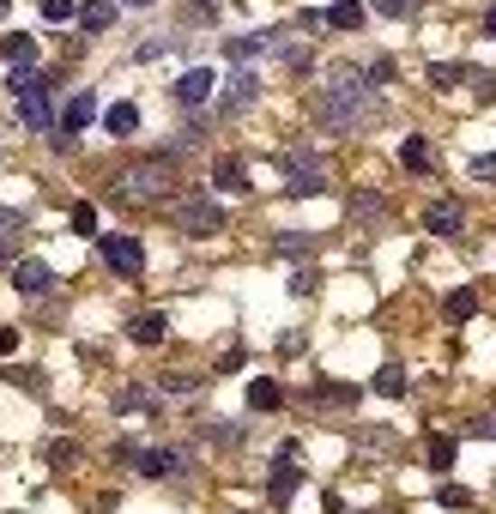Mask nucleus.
<instances>
[{
    "mask_svg": "<svg viewBox=\"0 0 496 514\" xmlns=\"http://www.w3.org/2000/svg\"><path fill=\"white\" fill-rule=\"evenodd\" d=\"M309 109H315V121L327 134H370V127H381V116H388L381 91L358 67H333V79L309 98Z\"/></svg>",
    "mask_w": 496,
    "mask_h": 514,
    "instance_id": "nucleus-1",
    "label": "nucleus"
},
{
    "mask_svg": "<svg viewBox=\"0 0 496 514\" xmlns=\"http://www.w3.org/2000/svg\"><path fill=\"white\" fill-rule=\"evenodd\" d=\"M170 194H176V164H170V152H158V158H145V164H134V170L116 176V200H127V206L170 200Z\"/></svg>",
    "mask_w": 496,
    "mask_h": 514,
    "instance_id": "nucleus-2",
    "label": "nucleus"
},
{
    "mask_svg": "<svg viewBox=\"0 0 496 514\" xmlns=\"http://www.w3.org/2000/svg\"><path fill=\"white\" fill-rule=\"evenodd\" d=\"M116 460L134 466L139 478H164V484H176V478L194 472V454H188V448H134V442H121Z\"/></svg>",
    "mask_w": 496,
    "mask_h": 514,
    "instance_id": "nucleus-3",
    "label": "nucleus"
},
{
    "mask_svg": "<svg viewBox=\"0 0 496 514\" xmlns=\"http://www.w3.org/2000/svg\"><path fill=\"white\" fill-rule=\"evenodd\" d=\"M170 224H176L182 237H219L224 230V206L206 194H182L176 206H170Z\"/></svg>",
    "mask_w": 496,
    "mask_h": 514,
    "instance_id": "nucleus-4",
    "label": "nucleus"
},
{
    "mask_svg": "<svg viewBox=\"0 0 496 514\" xmlns=\"http://www.w3.org/2000/svg\"><path fill=\"white\" fill-rule=\"evenodd\" d=\"M98 255H103V266H109L116 278H139L145 273V248H139V237H103Z\"/></svg>",
    "mask_w": 496,
    "mask_h": 514,
    "instance_id": "nucleus-5",
    "label": "nucleus"
},
{
    "mask_svg": "<svg viewBox=\"0 0 496 514\" xmlns=\"http://www.w3.org/2000/svg\"><path fill=\"white\" fill-rule=\"evenodd\" d=\"M255 98H260V79L248 73V67H237V73L224 79V91H219V116H224V121H230V116H242V109H248Z\"/></svg>",
    "mask_w": 496,
    "mask_h": 514,
    "instance_id": "nucleus-6",
    "label": "nucleus"
},
{
    "mask_svg": "<svg viewBox=\"0 0 496 514\" xmlns=\"http://www.w3.org/2000/svg\"><path fill=\"white\" fill-rule=\"evenodd\" d=\"M212 98H219V79H212L206 67H188V73L176 79V103L182 109H206Z\"/></svg>",
    "mask_w": 496,
    "mask_h": 514,
    "instance_id": "nucleus-7",
    "label": "nucleus"
},
{
    "mask_svg": "<svg viewBox=\"0 0 496 514\" xmlns=\"http://www.w3.org/2000/svg\"><path fill=\"white\" fill-rule=\"evenodd\" d=\"M345 218H358V224H388V200L376 194V188H358V194H345Z\"/></svg>",
    "mask_w": 496,
    "mask_h": 514,
    "instance_id": "nucleus-8",
    "label": "nucleus"
},
{
    "mask_svg": "<svg viewBox=\"0 0 496 514\" xmlns=\"http://www.w3.org/2000/svg\"><path fill=\"white\" fill-rule=\"evenodd\" d=\"M49 285H55V273H49L42 260H31V255H24L19 266H13V291H19V297H42Z\"/></svg>",
    "mask_w": 496,
    "mask_h": 514,
    "instance_id": "nucleus-9",
    "label": "nucleus"
},
{
    "mask_svg": "<svg viewBox=\"0 0 496 514\" xmlns=\"http://www.w3.org/2000/svg\"><path fill=\"white\" fill-rule=\"evenodd\" d=\"M24 127H37V134H49V127H55V79L24 98Z\"/></svg>",
    "mask_w": 496,
    "mask_h": 514,
    "instance_id": "nucleus-10",
    "label": "nucleus"
},
{
    "mask_svg": "<svg viewBox=\"0 0 496 514\" xmlns=\"http://www.w3.org/2000/svg\"><path fill=\"white\" fill-rule=\"evenodd\" d=\"M297 484H303L297 460L278 454V460H273V478H267V496H273V502H291V496H297Z\"/></svg>",
    "mask_w": 496,
    "mask_h": 514,
    "instance_id": "nucleus-11",
    "label": "nucleus"
},
{
    "mask_svg": "<svg viewBox=\"0 0 496 514\" xmlns=\"http://www.w3.org/2000/svg\"><path fill=\"white\" fill-rule=\"evenodd\" d=\"M91 116H98V98H91V91H73L67 116H61V134H67V139H73V134H85V127H91Z\"/></svg>",
    "mask_w": 496,
    "mask_h": 514,
    "instance_id": "nucleus-12",
    "label": "nucleus"
},
{
    "mask_svg": "<svg viewBox=\"0 0 496 514\" xmlns=\"http://www.w3.org/2000/svg\"><path fill=\"white\" fill-rule=\"evenodd\" d=\"M460 224H466V212H460L454 200H442V206L424 212V230H430V237H460Z\"/></svg>",
    "mask_w": 496,
    "mask_h": 514,
    "instance_id": "nucleus-13",
    "label": "nucleus"
},
{
    "mask_svg": "<svg viewBox=\"0 0 496 514\" xmlns=\"http://www.w3.org/2000/svg\"><path fill=\"white\" fill-rule=\"evenodd\" d=\"M212 182H219L224 194H248V164H242V158H230V152H224V158L212 164Z\"/></svg>",
    "mask_w": 496,
    "mask_h": 514,
    "instance_id": "nucleus-14",
    "label": "nucleus"
},
{
    "mask_svg": "<svg viewBox=\"0 0 496 514\" xmlns=\"http://www.w3.org/2000/svg\"><path fill=\"white\" fill-rule=\"evenodd\" d=\"M248 406H255V412H278V406H285V388H278L273 376H255L248 381Z\"/></svg>",
    "mask_w": 496,
    "mask_h": 514,
    "instance_id": "nucleus-15",
    "label": "nucleus"
},
{
    "mask_svg": "<svg viewBox=\"0 0 496 514\" xmlns=\"http://www.w3.org/2000/svg\"><path fill=\"white\" fill-rule=\"evenodd\" d=\"M0 61H13V67H31V61H37V42L31 37H19V31H6V37H0Z\"/></svg>",
    "mask_w": 496,
    "mask_h": 514,
    "instance_id": "nucleus-16",
    "label": "nucleus"
},
{
    "mask_svg": "<svg viewBox=\"0 0 496 514\" xmlns=\"http://www.w3.org/2000/svg\"><path fill=\"white\" fill-rule=\"evenodd\" d=\"M164 327H170V321H164L158 309H152V315H134V321H127V339H134V345H158Z\"/></svg>",
    "mask_w": 496,
    "mask_h": 514,
    "instance_id": "nucleus-17",
    "label": "nucleus"
},
{
    "mask_svg": "<svg viewBox=\"0 0 496 514\" xmlns=\"http://www.w3.org/2000/svg\"><path fill=\"white\" fill-rule=\"evenodd\" d=\"M442 315H448V327H466V321L478 315V297H473V291H448V303H442Z\"/></svg>",
    "mask_w": 496,
    "mask_h": 514,
    "instance_id": "nucleus-18",
    "label": "nucleus"
},
{
    "mask_svg": "<svg viewBox=\"0 0 496 514\" xmlns=\"http://www.w3.org/2000/svg\"><path fill=\"white\" fill-rule=\"evenodd\" d=\"M370 394L399 399V394H406V369H399V363H381V369H376V381H370Z\"/></svg>",
    "mask_w": 496,
    "mask_h": 514,
    "instance_id": "nucleus-19",
    "label": "nucleus"
},
{
    "mask_svg": "<svg viewBox=\"0 0 496 514\" xmlns=\"http://www.w3.org/2000/svg\"><path fill=\"white\" fill-rule=\"evenodd\" d=\"M321 19L333 24V31H358V24H363V6H358V0H333Z\"/></svg>",
    "mask_w": 496,
    "mask_h": 514,
    "instance_id": "nucleus-20",
    "label": "nucleus"
},
{
    "mask_svg": "<svg viewBox=\"0 0 496 514\" xmlns=\"http://www.w3.org/2000/svg\"><path fill=\"white\" fill-rule=\"evenodd\" d=\"M116 412H152V417H158V394H152V388H121Z\"/></svg>",
    "mask_w": 496,
    "mask_h": 514,
    "instance_id": "nucleus-21",
    "label": "nucleus"
},
{
    "mask_svg": "<svg viewBox=\"0 0 496 514\" xmlns=\"http://www.w3.org/2000/svg\"><path fill=\"white\" fill-rule=\"evenodd\" d=\"M103 127H109L116 139H127V134L139 127V109H134V103H109V116H103Z\"/></svg>",
    "mask_w": 496,
    "mask_h": 514,
    "instance_id": "nucleus-22",
    "label": "nucleus"
},
{
    "mask_svg": "<svg viewBox=\"0 0 496 514\" xmlns=\"http://www.w3.org/2000/svg\"><path fill=\"white\" fill-rule=\"evenodd\" d=\"M327 182H321V170H291V182H285V194L291 200H315Z\"/></svg>",
    "mask_w": 496,
    "mask_h": 514,
    "instance_id": "nucleus-23",
    "label": "nucleus"
},
{
    "mask_svg": "<svg viewBox=\"0 0 496 514\" xmlns=\"http://www.w3.org/2000/svg\"><path fill=\"white\" fill-rule=\"evenodd\" d=\"M80 24H85V37H98V31L116 24V6H109V0H91V6L80 13Z\"/></svg>",
    "mask_w": 496,
    "mask_h": 514,
    "instance_id": "nucleus-24",
    "label": "nucleus"
},
{
    "mask_svg": "<svg viewBox=\"0 0 496 514\" xmlns=\"http://www.w3.org/2000/svg\"><path fill=\"white\" fill-rule=\"evenodd\" d=\"M267 42H273V31H260V37H230V42H224V55H230V61H242V67H248V55H260Z\"/></svg>",
    "mask_w": 496,
    "mask_h": 514,
    "instance_id": "nucleus-25",
    "label": "nucleus"
},
{
    "mask_svg": "<svg viewBox=\"0 0 496 514\" xmlns=\"http://www.w3.org/2000/svg\"><path fill=\"white\" fill-rule=\"evenodd\" d=\"M460 79H473V73H466L460 61H436V67H430V85H436V91H454Z\"/></svg>",
    "mask_w": 496,
    "mask_h": 514,
    "instance_id": "nucleus-26",
    "label": "nucleus"
},
{
    "mask_svg": "<svg viewBox=\"0 0 496 514\" xmlns=\"http://www.w3.org/2000/svg\"><path fill=\"white\" fill-rule=\"evenodd\" d=\"M399 164H406V170H417V176H424V170H430V145H424V139H406V145H399Z\"/></svg>",
    "mask_w": 496,
    "mask_h": 514,
    "instance_id": "nucleus-27",
    "label": "nucleus"
},
{
    "mask_svg": "<svg viewBox=\"0 0 496 514\" xmlns=\"http://www.w3.org/2000/svg\"><path fill=\"white\" fill-rule=\"evenodd\" d=\"M315 399H321V406H358V388H345V381H321Z\"/></svg>",
    "mask_w": 496,
    "mask_h": 514,
    "instance_id": "nucleus-28",
    "label": "nucleus"
},
{
    "mask_svg": "<svg viewBox=\"0 0 496 514\" xmlns=\"http://www.w3.org/2000/svg\"><path fill=\"white\" fill-rule=\"evenodd\" d=\"M42 85H49V79H42V73H37V67H24V73H13V79H6V91H13V98H31V91H42Z\"/></svg>",
    "mask_w": 496,
    "mask_h": 514,
    "instance_id": "nucleus-29",
    "label": "nucleus"
},
{
    "mask_svg": "<svg viewBox=\"0 0 496 514\" xmlns=\"http://www.w3.org/2000/svg\"><path fill=\"white\" fill-rule=\"evenodd\" d=\"M19 242H24V218H19V224H0V266L19 255ZM13 266H19V260H13Z\"/></svg>",
    "mask_w": 496,
    "mask_h": 514,
    "instance_id": "nucleus-30",
    "label": "nucleus"
},
{
    "mask_svg": "<svg viewBox=\"0 0 496 514\" xmlns=\"http://www.w3.org/2000/svg\"><path fill=\"white\" fill-rule=\"evenodd\" d=\"M430 466H436V472L454 466V435H430Z\"/></svg>",
    "mask_w": 496,
    "mask_h": 514,
    "instance_id": "nucleus-31",
    "label": "nucleus"
},
{
    "mask_svg": "<svg viewBox=\"0 0 496 514\" xmlns=\"http://www.w3.org/2000/svg\"><path fill=\"white\" fill-rule=\"evenodd\" d=\"M363 73H370V85L381 91V85H394V79H399V61H388V55H381V61H370Z\"/></svg>",
    "mask_w": 496,
    "mask_h": 514,
    "instance_id": "nucleus-32",
    "label": "nucleus"
},
{
    "mask_svg": "<svg viewBox=\"0 0 496 514\" xmlns=\"http://www.w3.org/2000/svg\"><path fill=\"white\" fill-rule=\"evenodd\" d=\"M73 230H80V237H98V206H91V200L73 206Z\"/></svg>",
    "mask_w": 496,
    "mask_h": 514,
    "instance_id": "nucleus-33",
    "label": "nucleus"
},
{
    "mask_svg": "<svg viewBox=\"0 0 496 514\" xmlns=\"http://www.w3.org/2000/svg\"><path fill=\"white\" fill-rule=\"evenodd\" d=\"M194 388H200L194 369H170V376H164V394H194Z\"/></svg>",
    "mask_w": 496,
    "mask_h": 514,
    "instance_id": "nucleus-34",
    "label": "nucleus"
},
{
    "mask_svg": "<svg viewBox=\"0 0 496 514\" xmlns=\"http://www.w3.org/2000/svg\"><path fill=\"white\" fill-rule=\"evenodd\" d=\"M291 291H297V297H315V291H321V273H315V266H297V273H291Z\"/></svg>",
    "mask_w": 496,
    "mask_h": 514,
    "instance_id": "nucleus-35",
    "label": "nucleus"
},
{
    "mask_svg": "<svg viewBox=\"0 0 496 514\" xmlns=\"http://www.w3.org/2000/svg\"><path fill=\"white\" fill-rule=\"evenodd\" d=\"M0 376H13L24 394H42V369H24V363H13V369H0Z\"/></svg>",
    "mask_w": 496,
    "mask_h": 514,
    "instance_id": "nucleus-36",
    "label": "nucleus"
},
{
    "mask_svg": "<svg viewBox=\"0 0 496 514\" xmlns=\"http://www.w3.org/2000/svg\"><path fill=\"white\" fill-rule=\"evenodd\" d=\"M370 6H376L381 19H412V6H417V0H370Z\"/></svg>",
    "mask_w": 496,
    "mask_h": 514,
    "instance_id": "nucleus-37",
    "label": "nucleus"
},
{
    "mask_svg": "<svg viewBox=\"0 0 496 514\" xmlns=\"http://www.w3.org/2000/svg\"><path fill=\"white\" fill-rule=\"evenodd\" d=\"M42 19H49V24H67V19H80V13H73V0H42Z\"/></svg>",
    "mask_w": 496,
    "mask_h": 514,
    "instance_id": "nucleus-38",
    "label": "nucleus"
},
{
    "mask_svg": "<svg viewBox=\"0 0 496 514\" xmlns=\"http://www.w3.org/2000/svg\"><path fill=\"white\" fill-rule=\"evenodd\" d=\"M49 466H80V448L73 442H49Z\"/></svg>",
    "mask_w": 496,
    "mask_h": 514,
    "instance_id": "nucleus-39",
    "label": "nucleus"
},
{
    "mask_svg": "<svg viewBox=\"0 0 496 514\" xmlns=\"http://www.w3.org/2000/svg\"><path fill=\"white\" fill-rule=\"evenodd\" d=\"M278 255H315V237H278Z\"/></svg>",
    "mask_w": 496,
    "mask_h": 514,
    "instance_id": "nucleus-40",
    "label": "nucleus"
},
{
    "mask_svg": "<svg viewBox=\"0 0 496 514\" xmlns=\"http://www.w3.org/2000/svg\"><path fill=\"white\" fill-rule=\"evenodd\" d=\"M206 435H212L219 448H237V442H242V430H230V424H206Z\"/></svg>",
    "mask_w": 496,
    "mask_h": 514,
    "instance_id": "nucleus-41",
    "label": "nucleus"
},
{
    "mask_svg": "<svg viewBox=\"0 0 496 514\" xmlns=\"http://www.w3.org/2000/svg\"><path fill=\"white\" fill-rule=\"evenodd\" d=\"M436 496H442V502H448V509H466V502H473V496L460 491V484H442V491H436Z\"/></svg>",
    "mask_w": 496,
    "mask_h": 514,
    "instance_id": "nucleus-42",
    "label": "nucleus"
},
{
    "mask_svg": "<svg viewBox=\"0 0 496 514\" xmlns=\"http://www.w3.org/2000/svg\"><path fill=\"white\" fill-rule=\"evenodd\" d=\"M466 430H473V435H496V412H478Z\"/></svg>",
    "mask_w": 496,
    "mask_h": 514,
    "instance_id": "nucleus-43",
    "label": "nucleus"
},
{
    "mask_svg": "<svg viewBox=\"0 0 496 514\" xmlns=\"http://www.w3.org/2000/svg\"><path fill=\"white\" fill-rule=\"evenodd\" d=\"M473 182H496V158H473Z\"/></svg>",
    "mask_w": 496,
    "mask_h": 514,
    "instance_id": "nucleus-44",
    "label": "nucleus"
},
{
    "mask_svg": "<svg viewBox=\"0 0 496 514\" xmlns=\"http://www.w3.org/2000/svg\"><path fill=\"white\" fill-rule=\"evenodd\" d=\"M19 351V327H0V357H13Z\"/></svg>",
    "mask_w": 496,
    "mask_h": 514,
    "instance_id": "nucleus-45",
    "label": "nucleus"
},
{
    "mask_svg": "<svg viewBox=\"0 0 496 514\" xmlns=\"http://www.w3.org/2000/svg\"><path fill=\"white\" fill-rule=\"evenodd\" d=\"M473 85H478V98H491V103H496V79H491V73H473Z\"/></svg>",
    "mask_w": 496,
    "mask_h": 514,
    "instance_id": "nucleus-46",
    "label": "nucleus"
},
{
    "mask_svg": "<svg viewBox=\"0 0 496 514\" xmlns=\"http://www.w3.org/2000/svg\"><path fill=\"white\" fill-rule=\"evenodd\" d=\"M484 37H496V6H491V13H484Z\"/></svg>",
    "mask_w": 496,
    "mask_h": 514,
    "instance_id": "nucleus-47",
    "label": "nucleus"
},
{
    "mask_svg": "<svg viewBox=\"0 0 496 514\" xmlns=\"http://www.w3.org/2000/svg\"><path fill=\"white\" fill-rule=\"evenodd\" d=\"M19 218H24V212H6V206H0V224H19Z\"/></svg>",
    "mask_w": 496,
    "mask_h": 514,
    "instance_id": "nucleus-48",
    "label": "nucleus"
},
{
    "mask_svg": "<svg viewBox=\"0 0 496 514\" xmlns=\"http://www.w3.org/2000/svg\"><path fill=\"white\" fill-rule=\"evenodd\" d=\"M127 6H145V0H127Z\"/></svg>",
    "mask_w": 496,
    "mask_h": 514,
    "instance_id": "nucleus-49",
    "label": "nucleus"
},
{
    "mask_svg": "<svg viewBox=\"0 0 496 514\" xmlns=\"http://www.w3.org/2000/svg\"><path fill=\"white\" fill-rule=\"evenodd\" d=\"M0 13H6V0H0Z\"/></svg>",
    "mask_w": 496,
    "mask_h": 514,
    "instance_id": "nucleus-50",
    "label": "nucleus"
}]
</instances>
